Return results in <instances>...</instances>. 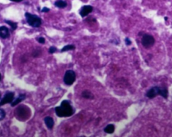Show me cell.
<instances>
[{"instance_id":"cell-1","label":"cell","mask_w":172,"mask_h":137,"mask_svg":"<svg viewBox=\"0 0 172 137\" xmlns=\"http://www.w3.org/2000/svg\"><path fill=\"white\" fill-rule=\"evenodd\" d=\"M55 113L58 117H69L73 114V110L68 101H63L60 106L55 108Z\"/></svg>"},{"instance_id":"cell-2","label":"cell","mask_w":172,"mask_h":137,"mask_svg":"<svg viewBox=\"0 0 172 137\" xmlns=\"http://www.w3.org/2000/svg\"><path fill=\"white\" fill-rule=\"evenodd\" d=\"M16 116L18 118V120H26L30 116V110L27 106L22 105L16 109Z\"/></svg>"},{"instance_id":"cell-3","label":"cell","mask_w":172,"mask_h":137,"mask_svg":"<svg viewBox=\"0 0 172 137\" xmlns=\"http://www.w3.org/2000/svg\"><path fill=\"white\" fill-rule=\"evenodd\" d=\"M25 16L28 23L32 27L38 28L40 27L41 23H42L41 19L36 15H33L27 12L26 13Z\"/></svg>"},{"instance_id":"cell-4","label":"cell","mask_w":172,"mask_h":137,"mask_svg":"<svg viewBox=\"0 0 172 137\" xmlns=\"http://www.w3.org/2000/svg\"><path fill=\"white\" fill-rule=\"evenodd\" d=\"M76 79V74L73 70H67L64 76L63 81L67 86H71L75 82Z\"/></svg>"},{"instance_id":"cell-5","label":"cell","mask_w":172,"mask_h":137,"mask_svg":"<svg viewBox=\"0 0 172 137\" xmlns=\"http://www.w3.org/2000/svg\"><path fill=\"white\" fill-rule=\"evenodd\" d=\"M155 43L153 36L149 34H145L142 38V44L145 48H149L153 46Z\"/></svg>"},{"instance_id":"cell-6","label":"cell","mask_w":172,"mask_h":137,"mask_svg":"<svg viewBox=\"0 0 172 137\" xmlns=\"http://www.w3.org/2000/svg\"><path fill=\"white\" fill-rule=\"evenodd\" d=\"M14 99V92H7L4 96L3 98L0 101V106L5 105L6 104L12 103Z\"/></svg>"},{"instance_id":"cell-7","label":"cell","mask_w":172,"mask_h":137,"mask_svg":"<svg viewBox=\"0 0 172 137\" xmlns=\"http://www.w3.org/2000/svg\"><path fill=\"white\" fill-rule=\"evenodd\" d=\"M159 91L160 88H159L158 86H155L150 89L149 90H148L147 92V96L149 98H153L159 95Z\"/></svg>"},{"instance_id":"cell-8","label":"cell","mask_w":172,"mask_h":137,"mask_svg":"<svg viewBox=\"0 0 172 137\" xmlns=\"http://www.w3.org/2000/svg\"><path fill=\"white\" fill-rule=\"evenodd\" d=\"M93 11V7L91 6H84L82 7L81 10L79 12V14L82 17H84L90 14V13Z\"/></svg>"},{"instance_id":"cell-9","label":"cell","mask_w":172,"mask_h":137,"mask_svg":"<svg viewBox=\"0 0 172 137\" xmlns=\"http://www.w3.org/2000/svg\"><path fill=\"white\" fill-rule=\"evenodd\" d=\"M0 37L3 39L8 38L10 37V31L6 26L0 27Z\"/></svg>"},{"instance_id":"cell-10","label":"cell","mask_w":172,"mask_h":137,"mask_svg":"<svg viewBox=\"0 0 172 137\" xmlns=\"http://www.w3.org/2000/svg\"><path fill=\"white\" fill-rule=\"evenodd\" d=\"M45 125H47V127H48V129H53V127H54V124L53 118H51V117L50 116L46 117L45 118Z\"/></svg>"},{"instance_id":"cell-11","label":"cell","mask_w":172,"mask_h":137,"mask_svg":"<svg viewBox=\"0 0 172 137\" xmlns=\"http://www.w3.org/2000/svg\"><path fill=\"white\" fill-rule=\"evenodd\" d=\"M25 97L26 96L24 94H20L16 100H15V101H14L12 103H11V106H16L17 104H18L19 103H20L22 101H24V100L25 99Z\"/></svg>"},{"instance_id":"cell-12","label":"cell","mask_w":172,"mask_h":137,"mask_svg":"<svg viewBox=\"0 0 172 137\" xmlns=\"http://www.w3.org/2000/svg\"><path fill=\"white\" fill-rule=\"evenodd\" d=\"M67 3L63 0H57L54 3V6L58 8H65L67 6Z\"/></svg>"},{"instance_id":"cell-13","label":"cell","mask_w":172,"mask_h":137,"mask_svg":"<svg viewBox=\"0 0 172 137\" xmlns=\"http://www.w3.org/2000/svg\"><path fill=\"white\" fill-rule=\"evenodd\" d=\"M115 127L113 125H108L105 129H104V132L108 134H112L114 132Z\"/></svg>"},{"instance_id":"cell-14","label":"cell","mask_w":172,"mask_h":137,"mask_svg":"<svg viewBox=\"0 0 172 137\" xmlns=\"http://www.w3.org/2000/svg\"><path fill=\"white\" fill-rule=\"evenodd\" d=\"M82 96L84 98L86 99H93V95L92 93L90 92V91L88 90H85L82 92Z\"/></svg>"},{"instance_id":"cell-15","label":"cell","mask_w":172,"mask_h":137,"mask_svg":"<svg viewBox=\"0 0 172 137\" xmlns=\"http://www.w3.org/2000/svg\"><path fill=\"white\" fill-rule=\"evenodd\" d=\"M75 48V45H65V46H64L63 48L61 50V52H67V51H69V50H73Z\"/></svg>"},{"instance_id":"cell-16","label":"cell","mask_w":172,"mask_h":137,"mask_svg":"<svg viewBox=\"0 0 172 137\" xmlns=\"http://www.w3.org/2000/svg\"><path fill=\"white\" fill-rule=\"evenodd\" d=\"M159 95L163 96L164 98H167V96H168V92H167V90L165 88H160L159 91Z\"/></svg>"},{"instance_id":"cell-17","label":"cell","mask_w":172,"mask_h":137,"mask_svg":"<svg viewBox=\"0 0 172 137\" xmlns=\"http://www.w3.org/2000/svg\"><path fill=\"white\" fill-rule=\"evenodd\" d=\"M6 22L8 23V25H10L11 26V28H12V29L13 30H15L18 27V25H17V23L16 22H13V21H11L10 20H6Z\"/></svg>"},{"instance_id":"cell-18","label":"cell","mask_w":172,"mask_h":137,"mask_svg":"<svg viewBox=\"0 0 172 137\" xmlns=\"http://www.w3.org/2000/svg\"><path fill=\"white\" fill-rule=\"evenodd\" d=\"M6 116V112L3 109L0 108V120H3Z\"/></svg>"},{"instance_id":"cell-19","label":"cell","mask_w":172,"mask_h":137,"mask_svg":"<svg viewBox=\"0 0 172 137\" xmlns=\"http://www.w3.org/2000/svg\"><path fill=\"white\" fill-rule=\"evenodd\" d=\"M37 41L40 43H45V39L43 37H40V38H37Z\"/></svg>"},{"instance_id":"cell-20","label":"cell","mask_w":172,"mask_h":137,"mask_svg":"<svg viewBox=\"0 0 172 137\" xmlns=\"http://www.w3.org/2000/svg\"><path fill=\"white\" fill-rule=\"evenodd\" d=\"M56 51V48L55 47H54V46H52V47H51L49 48V53L50 54H53Z\"/></svg>"},{"instance_id":"cell-21","label":"cell","mask_w":172,"mask_h":137,"mask_svg":"<svg viewBox=\"0 0 172 137\" xmlns=\"http://www.w3.org/2000/svg\"><path fill=\"white\" fill-rule=\"evenodd\" d=\"M50 10L48 8H44L42 10V12H49Z\"/></svg>"},{"instance_id":"cell-22","label":"cell","mask_w":172,"mask_h":137,"mask_svg":"<svg viewBox=\"0 0 172 137\" xmlns=\"http://www.w3.org/2000/svg\"><path fill=\"white\" fill-rule=\"evenodd\" d=\"M126 43H127V45H130V43H131V42H130V40L128 38H127L126 39Z\"/></svg>"},{"instance_id":"cell-23","label":"cell","mask_w":172,"mask_h":137,"mask_svg":"<svg viewBox=\"0 0 172 137\" xmlns=\"http://www.w3.org/2000/svg\"><path fill=\"white\" fill-rule=\"evenodd\" d=\"M10 1L14 2H21L22 1H23V0H10Z\"/></svg>"},{"instance_id":"cell-24","label":"cell","mask_w":172,"mask_h":137,"mask_svg":"<svg viewBox=\"0 0 172 137\" xmlns=\"http://www.w3.org/2000/svg\"><path fill=\"white\" fill-rule=\"evenodd\" d=\"M1 74H0V80H1Z\"/></svg>"},{"instance_id":"cell-25","label":"cell","mask_w":172,"mask_h":137,"mask_svg":"<svg viewBox=\"0 0 172 137\" xmlns=\"http://www.w3.org/2000/svg\"><path fill=\"white\" fill-rule=\"evenodd\" d=\"M0 98H1V94L0 93Z\"/></svg>"},{"instance_id":"cell-26","label":"cell","mask_w":172,"mask_h":137,"mask_svg":"<svg viewBox=\"0 0 172 137\" xmlns=\"http://www.w3.org/2000/svg\"><path fill=\"white\" fill-rule=\"evenodd\" d=\"M82 137H85V136H82Z\"/></svg>"}]
</instances>
